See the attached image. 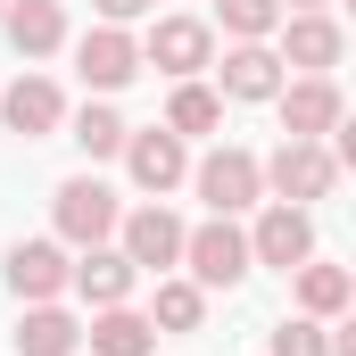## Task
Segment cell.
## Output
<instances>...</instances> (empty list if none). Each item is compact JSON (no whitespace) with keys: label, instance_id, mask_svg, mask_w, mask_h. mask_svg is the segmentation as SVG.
<instances>
[{"label":"cell","instance_id":"7a4b0ae2","mask_svg":"<svg viewBox=\"0 0 356 356\" xmlns=\"http://www.w3.org/2000/svg\"><path fill=\"white\" fill-rule=\"evenodd\" d=\"M116 191L99 175H67L58 191H50V224H58V241H75V249H99L108 232H116Z\"/></svg>","mask_w":356,"mask_h":356},{"label":"cell","instance_id":"6da1fadb","mask_svg":"<svg viewBox=\"0 0 356 356\" xmlns=\"http://www.w3.org/2000/svg\"><path fill=\"white\" fill-rule=\"evenodd\" d=\"M257 175L282 207H307V199H332V182H340V158L323 149V141H282L273 158H257Z\"/></svg>","mask_w":356,"mask_h":356},{"label":"cell","instance_id":"9c48e42d","mask_svg":"<svg viewBox=\"0 0 356 356\" xmlns=\"http://www.w3.org/2000/svg\"><path fill=\"white\" fill-rule=\"evenodd\" d=\"M273 33H282V50H273V58H282V67H307V75H332V67H340V50H348V33H340L323 8H298V17H282Z\"/></svg>","mask_w":356,"mask_h":356},{"label":"cell","instance_id":"9a60e30c","mask_svg":"<svg viewBox=\"0 0 356 356\" xmlns=\"http://www.w3.org/2000/svg\"><path fill=\"white\" fill-rule=\"evenodd\" d=\"M67 282H75V290H83L91 307H124V298H133V282H141V273H133V257H124V249H108V241H99V249H83V266L67 273Z\"/></svg>","mask_w":356,"mask_h":356},{"label":"cell","instance_id":"4fadbf2b","mask_svg":"<svg viewBox=\"0 0 356 356\" xmlns=\"http://www.w3.org/2000/svg\"><path fill=\"white\" fill-rule=\"evenodd\" d=\"M67 249L58 241H17L8 249V290H17V307H42V298H58L67 290Z\"/></svg>","mask_w":356,"mask_h":356},{"label":"cell","instance_id":"5b68a950","mask_svg":"<svg viewBox=\"0 0 356 356\" xmlns=\"http://www.w3.org/2000/svg\"><path fill=\"white\" fill-rule=\"evenodd\" d=\"M273 108H282V141H323V133H340V116H348V99H340L332 75H298V83H282Z\"/></svg>","mask_w":356,"mask_h":356},{"label":"cell","instance_id":"44dd1931","mask_svg":"<svg viewBox=\"0 0 356 356\" xmlns=\"http://www.w3.org/2000/svg\"><path fill=\"white\" fill-rule=\"evenodd\" d=\"M124 133H133V124H124L108 99H91L83 116H75V133H67V141H75L83 158H116V149H124Z\"/></svg>","mask_w":356,"mask_h":356},{"label":"cell","instance_id":"d4e9b609","mask_svg":"<svg viewBox=\"0 0 356 356\" xmlns=\"http://www.w3.org/2000/svg\"><path fill=\"white\" fill-rule=\"evenodd\" d=\"M91 8H99V25H133V17H149L158 0H91Z\"/></svg>","mask_w":356,"mask_h":356},{"label":"cell","instance_id":"4316f807","mask_svg":"<svg viewBox=\"0 0 356 356\" xmlns=\"http://www.w3.org/2000/svg\"><path fill=\"white\" fill-rule=\"evenodd\" d=\"M0 8H8V0H0Z\"/></svg>","mask_w":356,"mask_h":356},{"label":"cell","instance_id":"30bf717a","mask_svg":"<svg viewBox=\"0 0 356 356\" xmlns=\"http://www.w3.org/2000/svg\"><path fill=\"white\" fill-rule=\"evenodd\" d=\"M315 257V224H307V207H282L273 199L266 216H257V232H249V266H307Z\"/></svg>","mask_w":356,"mask_h":356},{"label":"cell","instance_id":"8992f818","mask_svg":"<svg viewBox=\"0 0 356 356\" xmlns=\"http://www.w3.org/2000/svg\"><path fill=\"white\" fill-rule=\"evenodd\" d=\"M207 58H216V33H207L199 17H158L149 42H141V67H158V75H175V83H191Z\"/></svg>","mask_w":356,"mask_h":356},{"label":"cell","instance_id":"d6986e66","mask_svg":"<svg viewBox=\"0 0 356 356\" xmlns=\"http://www.w3.org/2000/svg\"><path fill=\"white\" fill-rule=\"evenodd\" d=\"M216 124H224V99L199 83V75H191V83H175V99H166V133H175V141H191V133H216Z\"/></svg>","mask_w":356,"mask_h":356},{"label":"cell","instance_id":"3957f363","mask_svg":"<svg viewBox=\"0 0 356 356\" xmlns=\"http://www.w3.org/2000/svg\"><path fill=\"white\" fill-rule=\"evenodd\" d=\"M182 266L199 290H232L241 273H249V232L232 224V216H207L199 232H182Z\"/></svg>","mask_w":356,"mask_h":356},{"label":"cell","instance_id":"ac0fdd59","mask_svg":"<svg viewBox=\"0 0 356 356\" xmlns=\"http://www.w3.org/2000/svg\"><path fill=\"white\" fill-rule=\"evenodd\" d=\"M83 340H91V356H149V348H158L149 315H133V307H99Z\"/></svg>","mask_w":356,"mask_h":356},{"label":"cell","instance_id":"7402d4cb","mask_svg":"<svg viewBox=\"0 0 356 356\" xmlns=\"http://www.w3.org/2000/svg\"><path fill=\"white\" fill-rule=\"evenodd\" d=\"M290 273H298V307H307L315 323L348 307V273H340V266H315V257H307V266H290Z\"/></svg>","mask_w":356,"mask_h":356},{"label":"cell","instance_id":"52a82bcc","mask_svg":"<svg viewBox=\"0 0 356 356\" xmlns=\"http://www.w3.org/2000/svg\"><path fill=\"white\" fill-rule=\"evenodd\" d=\"M116 249L133 257V273H166V266H182V224L149 199V207L116 216Z\"/></svg>","mask_w":356,"mask_h":356},{"label":"cell","instance_id":"484cf974","mask_svg":"<svg viewBox=\"0 0 356 356\" xmlns=\"http://www.w3.org/2000/svg\"><path fill=\"white\" fill-rule=\"evenodd\" d=\"M282 8H323V0H282Z\"/></svg>","mask_w":356,"mask_h":356},{"label":"cell","instance_id":"ba28073f","mask_svg":"<svg viewBox=\"0 0 356 356\" xmlns=\"http://www.w3.org/2000/svg\"><path fill=\"white\" fill-rule=\"evenodd\" d=\"M75 75H83L91 91H124L141 75V42H133L124 25H91L83 42H75Z\"/></svg>","mask_w":356,"mask_h":356},{"label":"cell","instance_id":"e0dca14e","mask_svg":"<svg viewBox=\"0 0 356 356\" xmlns=\"http://www.w3.org/2000/svg\"><path fill=\"white\" fill-rule=\"evenodd\" d=\"M282 91V58L266 42H232L224 50V99H273Z\"/></svg>","mask_w":356,"mask_h":356},{"label":"cell","instance_id":"cb8c5ba5","mask_svg":"<svg viewBox=\"0 0 356 356\" xmlns=\"http://www.w3.org/2000/svg\"><path fill=\"white\" fill-rule=\"evenodd\" d=\"M273 356H332V340H323V323H315V315H298V323H282V332H273Z\"/></svg>","mask_w":356,"mask_h":356},{"label":"cell","instance_id":"5bb4252c","mask_svg":"<svg viewBox=\"0 0 356 356\" xmlns=\"http://www.w3.org/2000/svg\"><path fill=\"white\" fill-rule=\"evenodd\" d=\"M0 25H8V50H17V58H50V50L67 42V8H58V0H8Z\"/></svg>","mask_w":356,"mask_h":356},{"label":"cell","instance_id":"7c38bea8","mask_svg":"<svg viewBox=\"0 0 356 356\" xmlns=\"http://www.w3.org/2000/svg\"><path fill=\"white\" fill-rule=\"evenodd\" d=\"M0 124H8V133H25V141L58 133V124H67V99H58V83H50V75H17V83L0 91Z\"/></svg>","mask_w":356,"mask_h":356},{"label":"cell","instance_id":"603a6c76","mask_svg":"<svg viewBox=\"0 0 356 356\" xmlns=\"http://www.w3.org/2000/svg\"><path fill=\"white\" fill-rule=\"evenodd\" d=\"M216 17H224V33H232V42H266L290 8H282V0H216Z\"/></svg>","mask_w":356,"mask_h":356},{"label":"cell","instance_id":"2e32d148","mask_svg":"<svg viewBox=\"0 0 356 356\" xmlns=\"http://www.w3.org/2000/svg\"><path fill=\"white\" fill-rule=\"evenodd\" d=\"M75 348H83V323H75L58 298L25 307V323H17V356H75Z\"/></svg>","mask_w":356,"mask_h":356},{"label":"cell","instance_id":"8fae6325","mask_svg":"<svg viewBox=\"0 0 356 356\" xmlns=\"http://www.w3.org/2000/svg\"><path fill=\"white\" fill-rule=\"evenodd\" d=\"M124 166H133V182H141L149 199H166V191L191 175V149H182L166 124H149V133H124Z\"/></svg>","mask_w":356,"mask_h":356},{"label":"cell","instance_id":"277c9868","mask_svg":"<svg viewBox=\"0 0 356 356\" xmlns=\"http://www.w3.org/2000/svg\"><path fill=\"white\" fill-rule=\"evenodd\" d=\"M191 182H199V199H207V216H241V207H257L266 199V175H257V158L249 149H207L199 166H191Z\"/></svg>","mask_w":356,"mask_h":356},{"label":"cell","instance_id":"ffe728a7","mask_svg":"<svg viewBox=\"0 0 356 356\" xmlns=\"http://www.w3.org/2000/svg\"><path fill=\"white\" fill-rule=\"evenodd\" d=\"M199 315H207V290H199V282H158L149 332H199Z\"/></svg>","mask_w":356,"mask_h":356}]
</instances>
